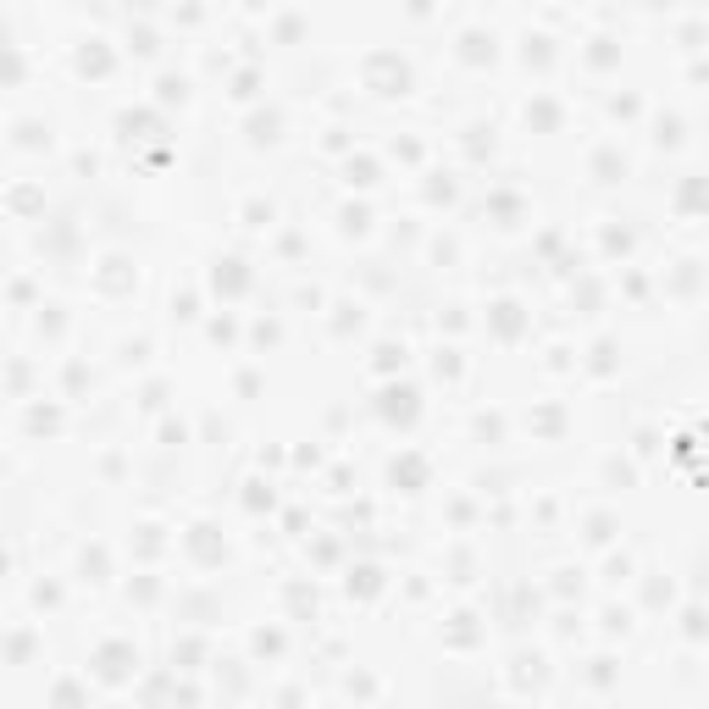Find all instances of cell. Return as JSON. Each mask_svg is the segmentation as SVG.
<instances>
[{
    "label": "cell",
    "mask_w": 709,
    "mask_h": 709,
    "mask_svg": "<svg viewBox=\"0 0 709 709\" xmlns=\"http://www.w3.org/2000/svg\"><path fill=\"white\" fill-rule=\"evenodd\" d=\"M127 660H134V649L106 643V649H101V676H106V682H122V676H127Z\"/></svg>",
    "instance_id": "cell-1"
}]
</instances>
